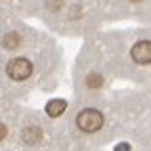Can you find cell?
<instances>
[{
	"mask_svg": "<svg viewBox=\"0 0 151 151\" xmlns=\"http://www.w3.org/2000/svg\"><path fill=\"white\" fill-rule=\"evenodd\" d=\"M38 81V61L29 52L0 59V88L14 92L35 84Z\"/></svg>",
	"mask_w": 151,
	"mask_h": 151,
	"instance_id": "6da1fadb",
	"label": "cell"
},
{
	"mask_svg": "<svg viewBox=\"0 0 151 151\" xmlns=\"http://www.w3.org/2000/svg\"><path fill=\"white\" fill-rule=\"evenodd\" d=\"M37 40H38L37 31L25 27L15 17H10V21H6L0 27V59L25 54L31 50L29 46L37 44Z\"/></svg>",
	"mask_w": 151,
	"mask_h": 151,
	"instance_id": "7a4b0ae2",
	"label": "cell"
},
{
	"mask_svg": "<svg viewBox=\"0 0 151 151\" xmlns=\"http://www.w3.org/2000/svg\"><path fill=\"white\" fill-rule=\"evenodd\" d=\"M105 126V111L98 105H82L75 115V128L81 134L94 136Z\"/></svg>",
	"mask_w": 151,
	"mask_h": 151,
	"instance_id": "3957f363",
	"label": "cell"
},
{
	"mask_svg": "<svg viewBox=\"0 0 151 151\" xmlns=\"http://www.w3.org/2000/svg\"><path fill=\"white\" fill-rule=\"evenodd\" d=\"M126 59L136 69H151V35L136 33L126 46Z\"/></svg>",
	"mask_w": 151,
	"mask_h": 151,
	"instance_id": "277c9868",
	"label": "cell"
},
{
	"mask_svg": "<svg viewBox=\"0 0 151 151\" xmlns=\"http://www.w3.org/2000/svg\"><path fill=\"white\" fill-rule=\"evenodd\" d=\"M38 0H0V17H17L19 14H37Z\"/></svg>",
	"mask_w": 151,
	"mask_h": 151,
	"instance_id": "5b68a950",
	"label": "cell"
},
{
	"mask_svg": "<svg viewBox=\"0 0 151 151\" xmlns=\"http://www.w3.org/2000/svg\"><path fill=\"white\" fill-rule=\"evenodd\" d=\"M63 109H65V101H61V100H54V101H50L48 105H46V113H48L50 117H58V115H61Z\"/></svg>",
	"mask_w": 151,
	"mask_h": 151,
	"instance_id": "8992f818",
	"label": "cell"
}]
</instances>
